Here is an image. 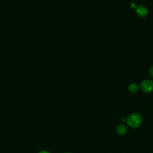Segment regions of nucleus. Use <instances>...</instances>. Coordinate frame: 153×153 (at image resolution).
<instances>
[{
  "instance_id": "20e7f679",
  "label": "nucleus",
  "mask_w": 153,
  "mask_h": 153,
  "mask_svg": "<svg viewBox=\"0 0 153 153\" xmlns=\"http://www.w3.org/2000/svg\"><path fill=\"white\" fill-rule=\"evenodd\" d=\"M117 133L120 135H125L126 132H128V127L124 124H120L117 126Z\"/></svg>"
},
{
  "instance_id": "6e6552de",
  "label": "nucleus",
  "mask_w": 153,
  "mask_h": 153,
  "mask_svg": "<svg viewBox=\"0 0 153 153\" xmlns=\"http://www.w3.org/2000/svg\"><path fill=\"white\" fill-rule=\"evenodd\" d=\"M38 153H50V152L47 150H42L40 151Z\"/></svg>"
},
{
  "instance_id": "1a4fd4ad",
  "label": "nucleus",
  "mask_w": 153,
  "mask_h": 153,
  "mask_svg": "<svg viewBox=\"0 0 153 153\" xmlns=\"http://www.w3.org/2000/svg\"><path fill=\"white\" fill-rule=\"evenodd\" d=\"M65 153H72V152H65Z\"/></svg>"
},
{
  "instance_id": "423d86ee",
  "label": "nucleus",
  "mask_w": 153,
  "mask_h": 153,
  "mask_svg": "<svg viewBox=\"0 0 153 153\" xmlns=\"http://www.w3.org/2000/svg\"><path fill=\"white\" fill-rule=\"evenodd\" d=\"M150 74L151 76V77L153 78V66H152L150 69Z\"/></svg>"
},
{
  "instance_id": "7ed1b4c3",
  "label": "nucleus",
  "mask_w": 153,
  "mask_h": 153,
  "mask_svg": "<svg viewBox=\"0 0 153 153\" xmlns=\"http://www.w3.org/2000/svg\"><path fill=\"white\" fill-rule=\"evenodd\" d=\"M136 12L138 16L140 17H145L148 14V9L147 7L143 5H140L138 7H136Z\"/></svg>"
},
{
  "instance_id": "0eeeda50",
  "label": "nucleus",
  "mask_w": 153,
  "mask_h": 153,
  "mask_svg": "<svg viewBox=\"0 0 153 153\" xmlns=\"http://www.w3.org/2000/svg\"><path fill=\"white\" fill-rule=\"evenodd\" d=\"M130 7L132 8H136V4H135V3H132L131 4H130Z\"/></svg>"
},
{
  "instance_id": "f257e3e1",
  "label": "nucleus",
  "mask_w": 153,
  "mask_h": 153,
  "mask_svg": "<svg viewBox=\"0 0 153 153\" xmlns=\"http://www.w3.org/2000/svg\"><path fill=\"white\" fill-rule=\"evenodd\" d=\"M126 122L129 128L132 129H136L142 124L143 122V117L139 113L134 112L131 114L128 117Z\"/></svg>"
},
{
  "instance_id": "39448f33",
  "label": "nucleus",
  "mask_w": 153,
  "mask_h": 153,
  "mask_svg": "<svg viewBox=\"0 0 153 153\" xmlns=\"http://www.w3.org/2000/svg\"><path fill=\"white\" fill-rule=\"evenodd\" d=\"M128 90L132 93H136L139 90V86L135 83H132L129 85Z\"/></svg>"
},
{
  "instance_id": "f03ea898",
  "label": "nucleus",
  "mask_w": 153,
  "mask_h": 153,
  "mask_svg": "<svg viewBox=\"0 0 153 153\" xmlns=\"http://www.w3.org/2000/svg\"><path fill=\"white\" fill-rule=\"evenodd\" d=\"M141 90L145 93H149L153 90V81L150 80H145L141 83Z\"/></svg>"
}]
</instances>
